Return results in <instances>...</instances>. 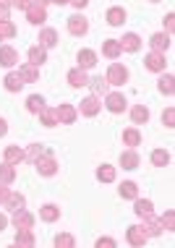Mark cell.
<instances>
[{
	"label": "cell",
	"mask_w": 175,
	"mask_h": 248,
	"mask_svg": "<svg viewBox=\"0 0 175 248\" xmlns=\"http://www.w3.org/2000/svg\"><path fill=\"white\" fill-rule=\"evenodd\" d=\"M39 217H42L45 222H55V219L60 217V209H58L55 204H45L42 212H39Z\"/></svg>",
	"instance_id": "cell-28"
},
{
	"label": "cell",
	"mask_w": 175,
	"mask_h": 248,
	"mask_svg": "<svg viewBox=\"0 0 175 248\" xmlns=\"http://www.w3.org/2000/svg\"><path fill=\"white\" fill-rule=\"evenodd\" d=\"M86 86H92V92L94 94H107L110 92V84H107V78H102V76H97V78H92Z\"/></svg>",
	"instance_id": "cell-26"
},
{
	"label": "cell",
	"mask_w": 175,
	"mask_h": 248,
	"mask_svg": "<svg viewBox=\"0 0 175 248\" xmlns=\"http://www.w3.org/2000/svg\"><path fill=\"white\" fill-rule=\"evenodd\" d=\"M55 115H58L60 123H73V120H76V110H73L71 105H60L55 110Z\"/></svg>",
	"instance_id": "cell-20"
},
{
	"label": "cell",
	"mask_w": 175,
	"mask_h": 248,
	"mask_svg": "<svg viewBox=\"0 0 175 248\" xmlns=\"http://www.w3.org/2000/svg\"><path fill=\"white\" fill-rule=\"evenodd\" d=\"M120 196L123 199H136L139 196V186L133 183V180H126V183L120 186Z\"/></svg>",
	"instance_id": "cell-30"
},
{
	"label": "cell",
	"mask_w": 175,
	"mask_h": 248,
	"mask_svg": "<svg viewBox=\"0 0 175 248\" xmlns=\"http://www.w3.org/2000/svg\"><path fill=\"white\" fill-rule=\"evenodd\" d=\"M39 45L47 50V47H55L58 45V31L55 29H42V34H39Z\"/></svg>",
	"instance_id": "cell-21"
},
{
	"label": "cell",
	"mask_w": 175,
	"mask_h": 248,
	"mask_svg": "<svg viewBox=\"0 0 175 248\" xmlns=\"http://www.w3.org/2000/svg\"><path fill=\"white\" fill-rule=\"evenodd\" d=\"M13 225H16L18 230H32V227H34V214H29L26 209H16L13 212Z\"/></svg>",
	"instance_id": "cell-5"
},
{
	"label": "cell",
	"mask_w": 175,
	"mask_h": 248,
	"mask_svg": "<svg viewBox=\"0 0 175 248\" xmlns=\"http://www.w3.org/2000/svg\"><path fill=\"white\" fill-rule=\"evenodd\" d=\"M34 165H37V172H39V175H45V178H50V175H55V172H58V162L52 159L50 152L42 154V157H37Z\"/></svg>",
	"instance_id": "cell-2"
},
{
	"label": "cell",
	"mask_w": 175,
	"mask_h": 248,
	"mask_svg": "<svg viewBox=\"0 0 175 248\" xmlns=\"http://www.w3.org/2000/svg\"><path fill=\"white\" fill-rule=\"evenodd\" d=\"M29 63L37 65V68L42 63H47V50L42 47V45H39V47H37V45H34V47H29Z\"/></svg>",
	"instance_id": "cell-15"
},
{
	"label": "cell",
	"mask_w": 175,
	"mask_h": 248,
	"mask_svg": "<svg viewBox=\"0 0 175 248\" xmlns=\"http://www.w3.org/2000/svg\"><path fill=\"white\" fill-rule=\"evenodd\" d=\"M18 73H21V78H24V84H34L37 81V78H39V71H37V65H21V71H18Z\"/></svg>",
	"instance_id": "cell-25"
},
{
	"label": "cell",
	"mask_w": 175,
	"mask_h": 248,
	"mask_svg": "<svg viewBox=\"0 0 175 248\" xmlns=\"http://www.w3.org/2000/svg\"><path fill=\"white\" fill-rule=\"evenodd\" d=\"M16 246H34V235H32V230H18Z\"/></svg>",
	"instance_id": "cell-36"
},
{
	"label": "cell",
	"mask_w": 175,
	"mask_h": 248,
	"mask_svg": "<svg viewBox=\"0 0 175 248\" xmlns=\"http://www.w3.org/2000/svg\"><path fill=\"white\" fill-rule=\"evenodd\" d=\"M162 123L167 125V128H173V125H175V110H173V107H167V110L162 112Z\"/></svg>",
	"instance_id": "cell-42"
},
{
	"label": "cell",
	"mask_w": 175,
	"mask_h": 248,
	"mask_svg": "<svg viewBox=\"0 0 175 248\" xmlns=\"http://www.w3.org/2000/svg\"><path fill=\"white\" fill-rule=\"evenodd\" d=\"M149 45H152L154 52H165L167 47H170V34H154L149 39Z\"/></svg>",
	"instance_id": "cell-19"
},
{
	"label": "cell",
	"mask_w": 175,
	"mask_h": 248,
	"mask_svg": "<svg viewBox=\"0 0 175 248\" xmlns=\"http://www.w3.org/2000/svg\"><path fill=\"white\" fill-rule=\"evenodd\" d=\"M120 42V50H126V52H136L139 47H141V39H139V34H133V31H128L123 39H118Z\"/></svg>",
	"instance_id": "cell-9"
},
{
	"label": "cell",
	"mask_w": 175,
	"mask_h": 248,
	"mask_svg": "<svg viewBox=\"0 0 175 248\" xmlns=\"http://www.w3.org/2000/svg\"><path fill=\"white\" fill-rule=\"evenodd\" d=\"M5 199H8V188H3V186H0V204H5Z\"/></svg>",
	"instance_id": "cell-48"
},
{
	"label": "cell",
	"mask_w": 175,
	"mask_h": 248,
	"mask_svg": "<svg viewBox=\"0 0 175 248\" xmlns=\"http://www.w3.org/2000/svg\"><path fill=\"white\" fill-rule=\"evenodd\" d=\"M105 18H107V24H110V26H120V24L126 21V11L120 8V5H112V8L107 11Z\"/></svg>",
	"instance_id": "cell-16"
},
{
	"label": "cell",
	"mask_w": 175,
	"mask_h": 248,
	"mask_svg": "<svg viewBox=\"0 0 175 248\" xmlns=\"http://www.w3.org/2000/svg\"><path fill=\"white\" fill-rule=\"evenodd\" d=\"M120 167H123V170H136L139 167V154L136 152H123L120 154Z\"/></svg>",
	"instance_id": "cell-18"
},
{
	"label": "cell",
	"mask_w": 175,
	"mask_h": 248,
	"mask_svg": "<svg viewBox=\"0 0 175 248\" xmlns=\"http://www.w3.org/2000/svg\"><path fill=\"white\" fill-rule=\"evenodd\" d=\"M26 18H29L32 24H42L45 18H47V13H45V5H34V3H32L29 8H26Z\"/></svg>",
	"instance_id": "cell-13"
},
{
	"label": "cell",
	"mask_w": 175,
	"mask_h": 248,
	"mask_svg": "<svg viewBox=\"0 0 175 248\" xmlns=\"http://www.w3.org/2000/svg\"><path fill=\"white\" fill-rule=\"evenodd\" d=\"M13 178H16V170H13V165H0V183H13Z\"/></svg>",
	"instance_id": "cell-35"
},
{
	"label": "cell",
	"mask_w": 175,
	"mask_h": 248,
	"mask_svg": "<svg viewBox=\"0 0 175 248\" xmlns=\"http://www.w3.org/2000/svg\"><path fill=\"white\" fill-rule=\"evenodd\" d=\"M18 63V52L11 47V45H3L0 47V65H5V68H11V65Z\"/></svg>",
	"instance_id": "cell-8"
},
{
	"label": "cell",
	"mask_w": 175,
	"mask_h": 248,
	"mask_svg": "<svg viewBox=\"0 0 175 248\" xmlns=\"http://www.w3.org/2000/svg\"><path fill=\"white\" fill-rule=\"evenodd\" d=\"M144 63H146V68L154 71V73H162V71H165V55H162V52H154V50H152L149 55H146Z\"/></svg>",
	"instance_id": "cell-7"
},
{
	"label": "cell",
	"mask_w": 175,
	"mask_h": 248,
	"mask_svg": "<svg viewBox=\"0 0 175 248\" xmlns=\"http://www.w3.org/2000/svg\"><path fill=\"white\" fill-rule=\"evenodd\" d=\"M0 21H8V5H0Z\"/></svg>",
	"instance_id": "cell-46"
},
{
	"label": "cell",
	"mask_w": 175,
	"mask_h": 248,
	"mask_svg": "<svg viewBox=\"0 0 175 248\" xmlns=\"http://www.w3.org/2000/svg\"><path fill=\"white\" fill-rule=\"evenodd\" d=\"M50 149H47V146H42V144H32V149H29V154H26V157L29 159H37V157H42V154H47Z\"/></svg>",
	"instance_id": "cell-41"
},
{
	"label": "cell",
	"mask_w": 175,
	"mask_h": 248,
	"mask_svg": "<svg viewBox=\"0 0 175 248\" xmlns=\"http://www.w3.org/2000/svg\"><path fill=\"white\" fill-rule=\"evenodd\" d=\"M97 178L102 180V183H112L115 180V167H110V165H102L97 170Z\"/></svg>",
	"instance_id": "cell-33"
},
{
	"label": "cell",
	"mask_w": 175,
	"mask_h": 248,
	"mask_svg": "<svg viewBox=\"0 0 175 248\" xmlns=\"http://www.w3.org/2000/svg\"><path fill=\"white\" fill-rule=\"evenodd\" d=\"M99 107H102V105H99V99L97 97H86L84 99V102H81V115H86V118H94V115H97V112H99Z\"/></svg>",
	"instance_id": "cell-10"
},
{
	"label": "cell",
	"mask_w": 175,
	"mask_h": 248,
	"mask_svg": "<svg viewBox=\"0 0 175 248\" xmlns=\"http://www.w3.org/2000/svg\"><path fill=\"white\" fill-rule=\"evenodd\" d=\"M5 206H8V209H13V212H16V209H24V206H26V199L21 196V193H11V191H8Z\"/></svg>",
	"instance_id": "cell-27"
},
{
	"label": "cell",
	"mask_w": 175,
	"mask_h": 248,
	"mask_svg": "<svg viewBox=\"0 0 175 248\" xmlns=\"http://www.w3.org/2000/svg\"><path fill=\"white\" fill-rule=\"evenodd\" d=\"M152 165L154 167H167V165H170V154H167L165 149L152 152Z\"/></svg>",
	"instance_id": "cell-29"
},
{
	"label": "cell",
	"mask_w": 175,
	"mask_h": 248,
	"mask_svg": "<svg viewBox=\"0 0 175 248\" xmlns=\"http://www.w3.org/2000/svg\"><path fill=\"white\" fill-rule=\"evenodd\" d=\"M97 65V52H92V50H81L79 52V68H84V71H89Z\"/></svg>",
	"instance_id": "cell-12"
},
{
	"label": "cell",
	"mask_w": 175,
	"mask_h": 248,
	"mask_svg": "<svg viewBox=\"0 0 175 248\" xmlns=\"http://www.w3.org/2000/svg\"><path fill=\"white\" fill-rule=\"evenodd\" d=\"M3 84H5V89H8V92H21V89H24L21 73H8V76L3 78Z\"/></svg>",
	"instance_id": "cell-17"
},
{
	"label": "cell",
	"mask_w": 175,
	"mask_h": 248,
	"mask_svg": "<svg viewBox=\"0 0 175 248\" xmlns=\"http://www.w3.org/2000/svg\"><path fill=\"white\" fill-rule=\"evenodd\" d=\"M133 201H136V204H133V212H136L141 219L152 217V209H154V206H152L149 199H133Z\"/></svg>",
	"instance_id": "cell-14"
},
{
	"label": "cell",
	"mask_w": 175,
	"mask_h": 248,
	"mask_svg": "<svg viewBox=\"0 0 175 248\" xmlns=\"http://www.w3.org/2000/svg\"><path fill=\"white\" fill-rule=\"evenodd\" d=\"M102 52H105V58H112V60H115L123 50H120V42H118V39H107V42L102 45Z\"/></svg>",
	"instance_id": "cell-24"
},
{
	"label": "cell",
	"mask_w": 175,
	"mask_h": 248,
	"mask_svg": "<svg viewBox=\"0 0 175 248\" xmlns=\"http://www.w3.org/2000/svg\"><path fill=\"white\" fill-rule=\"evenodd\" d=\"M146 238H149V235L144 232V227H139V225L128 227V243H131V246H144Z\"/></svg>",
	"instance_id": "cell-11"
},
{
	"label": "cell",
	"mask_w": 175,
	"mask_h": 248,
	"mask_svg": "<svg viewBox=\"0 0 175 248\" xmlns=\"http://www.w3.org/2000/svg\"><path fill=\"white\" fill-rule=\"evenodd\" d=\"M68 31L73 37H84L86 31H89V24H86V18L81 16V13H76V16L68 18Z\"/></svg>",
	"instance_id": "cell-4"
},
{
	"label": "cell",
	"mask_w": 175,
	"mask_h": 248,
	"mask_svg": "<svg viewBox=\"0 0 175 248\" xmlns=\"http://www.w3.org/2000/svg\"><path fill=\"white\" fill-rule=\"evenodd\" d=\"M73 235H68V232H60V235H55V246L58 248H73Z\"/></svg>",
	"instance_id": "cell-39"
},
{
	"label": "cell",
	"mask_w": 175,
	"mask_h": 248,
	"mask_svg": "<svg viewBox=\"0 0 175 248\" xmlns=\"http://www.w3.org/2000/svg\"><path fill=\"white\" fill-rule=\"evenodd\" d=\"M123 144H128V146H139V144H141V133H139L136 128L123 131Z\"/></svg>",
	"instance_id": "cell-34"
},
{
	"label": "cell",
	"mask_w": 175,
	"mask_h": 248,
	"mask_svg": "<svg viewBox=\"0 0 175 248\" xmlns=\"http://www.w3.org/2000/svg\"><path fill=\"white\" fill-rule=\"evenodd\" d=\"M68 84L73 86V89H81V86L89 84V76H86L84 68H71L68 71Z\"/></svg>",
	"instance_id": "cell-6"
},
{
	"label": "cell",
	"mask_w": 175,
	"mask_h": 248,
	"mask_svg": "<svg viewBox=\"0 0 175 248\" xmlns=\"http://www.w3.org/2000/svg\"><path fill=\"white\" fill-rule=\"evenodd\" d=\"M105 107L110 112H123L126 110V97H123V92H107L105 94Z\"/></svg>",
	"instance_id": "cell-3"
},
{
	"label": "cell",
	"mask_w": 175,
	"mask_h": 248,
	"mask_svg": "<svg viewBox=\"0 0 175 248\" xmlns=\"http://www.w3.org/2000/svg\"><path fill=\"white\" fill-rule=\"evenodd\" d=\"M105 78H107V84H112V86H123L126 81H128V68L120 65V63H110Z\"/></svg>",
	"instance_id": "cell-1"
},
{
	"label": "cell",
	"mask_w": 175,
	"mask_h": 248,
	"mask_svg": "<svg viewBox=\"0 0 175 248\" xmlns=\"http://www.w3.org/2000/svg\"><path fill=\"white\" fill-rule=\"evenodd\" d=\"M131 120H133L136 125H144L146 120H149V110H146L144 105H136V107L131 110Z\"/></svg>",
	"instance_id": "cell-23"
},
{
	"label": "cell",
	"mask_w": 175,
	"mask_h": 248,
	"mask_svg": "<svg viewBox=\"0 0 175 248\" xmlns=\"http://www.w3.org/2000/svg\"><path fill=\"white\" fill-rule=\"evenodd\" d=\"M32 3H34V5H45L47 0H32Z\"/></svg>",
	"instance_id": "cell-51"
},
{
	"label": "cell",
	"mask_w": 175,
	"mask_h": 248,
	"mask_svg": "<svg viewBox=\"0 0 175 248\" xmlns=\"http://www.w3.org/2000/svg\"><path fill=\"white\" fill-rule=\"evenodd\" d=\"M13 3V0H0V5H11Z\"/></svg>",
	"instance_id": "cell-52"
},
{
	"label": "cell",
	"mask_w": 175,
	"mask_h": 248,
	"mask_svg": "<svg viewBox=\"0 0 175 248\" xmlns=\"http://www.w3.org/2000/svg\"><path fill=\"white\" fill-rule=\"evenodd\" d=\"M26 159V154L18 149V146H8V149H5V162L8 165H18V162H24Z\"/></svg>",
	"instance_id": "cell-22"
},
{
	"label": "cell",
	"mask_w": 175,
	"mask_h": 248,
	"mask_svg": "<svg viewBox=\"0 0 175 248\" xmlns=\"http://www.w3.org/2000/svg\"><path fill=\"white\" fill-rule=\"evenodd\" d=\"M97 246H99V248H102V246L112 248V246H115V240H112V238H99V240H97Z\"/></svg>",
	"instance_id": "cell-44"
},
{
	"label": "cell",
	"mask_w": 175,
	"mask_h": 248,
	"mask_svg": "<svg viewBox=\"0 0 175 248\" xmlns=\"http://www.w3.org/2000/svg\"><path fill=\"white\" fill-rule=\"evenodd\" d=\"M159 225H162V230H175V214L165 212L162 217H159Z\"/></svg>",
	"instance_id": "cell-40"
},
{
	"label": "cell",
	"mask_w": 175,
	"mask_h": 248,
	"mask_svg": "<svg viewBox=\"0 0 175 248\" xmlns=\"http://www.w3.org/2000/svg\"><path fill=\"white\" fill-rule=\"evenodd\" d=\"M37 115L42 118V123L47 125V128H52V125H58V115H55V110H47V107H42V110H39Z\"/></svg>",
	"instance_id": "cell-31"
},
{
	"label": "cell",
	"mask_w": 175,
	"mask_h": 248,
	"mask_svg": "<svg viewBox=\"0 0 175 248\" xmlns=\"http://www.w3.org/2000/svg\"><path fill=\"white\" fill-rule=\"evenodd\" d=\"M13 34H16V26H13V21H0V39H11Z\"/></svg>",
	"instance_id": "cell-38"
},
{
	"label": "cell",
	"mask_w": 175,
	"mask_h": 248,
	"mask_svg": "<svg viewBox=\"0 0 175 248\" xmlns=\"http://www.w3.org/2000/svg\"><path fill=\"white\" fill-rule=\"evenodd\" d=\"M47 3H55V5H65L68 0H47Z\"/></svg>",
	"instance_id": "cell-50"
},
{
	"label": "cell",
	"mask_w": 175,
	"mask_h": 248,
	"mask_svg": "<svg viewBox=\"0 0 175 248\" xmlns=\"http://www.w3.org/2000/svg\"><path fill=\"white\" fill-rule=\"evenodd\" d=\"M68 3L73 5V8H86V3H89V0H68Z\"/></svg>",
	"instance_id": "cell-45"
},
{
	"label": "cell",
	"mask_w": 175,
	"mask_h": 248,
	"mask_svg": "<svg viewBox=\"0 0 175 248\" xmlns=\"http://www.w3.org/2000/svg\"><path fill=\"white\" fill-rule=\"evenodd\" d=\"M159 92H162V94H167V97L175 92V89H173V76H170V73H165V76L159 78Z\"/></svg>",
	"instance_id": "cell-37"
},
{
	"label": "cell",
	"mask_w": 175,
	"mask_h": 248,
	"mask_svg": "<svg viewBox=\"0 0 175 248\" xmlns=\"http://www.w3.org/2000/svg\"><path fill=\"white\" fill-rule=\"evenodd\" d=\"M42 107H45V97H39V94H32L29 99H26V110H29V112H34V115H37L39 110H42Z\"/></svg>",
	"instance_id": "cell-32"
},
{
	"label": "cell",
	"mask_w": 175,
	"mask_h": 248,
	"mask_svg": "<svg viewBox=\"0 0 175 248\" xmlns=\"http://www.w3.org/2000/svg\"><path fill=\"white\" fill-rule=\"evenodd\" d=\"M11 5H16V8H21V11H26V8H29V5H32V0H13Z\"/></svg>",
	"instance_id": "cell-43"
},
{
	"label": "cell",
	"mask_w": 175,
	"mask_h": 248,
	"mask_svg": "<svg viewBox=\"0 0 175 248\" xmlns=\"http://www.w3.org/2000/svg\"><path fill=\"white\" fill-rule=\"evenodd\" d=\"M5 225H8V217H5V214H0V230H5Z\"/></svg>",
	"instance_id": "cell-49"
},
{
	"label": "cell",
	"mask_w": 175,
	"mask_h": 248,
	"mask_svg": "<svg viewBox=\"0 0 175 248\" xmlns=\"http://www.w3.org/2000/svg\"><path fill=\"white\" fill-rule=\"evenodd\" d=\"M5 133H8V123H5L3 118H0V136H5Z\"/></svg>",
	"instance_id": "cell-47"
}]
</instances>
